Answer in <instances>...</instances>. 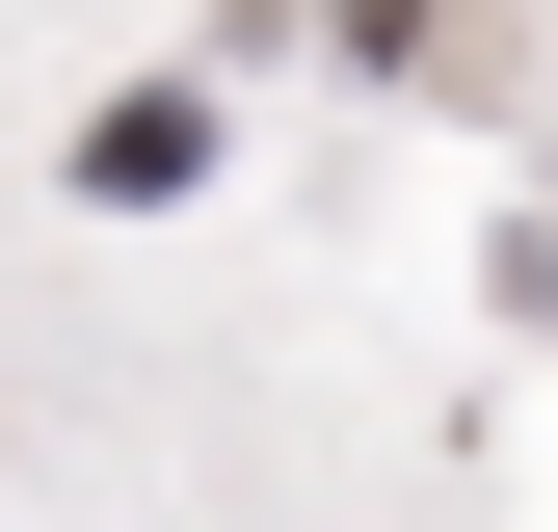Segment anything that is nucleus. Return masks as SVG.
I'll list each match as a JSON object with an SVG mask.
<instances>
[{"label": "nucleus", "mask_w": 558, "mask_h": 532, "mask_svg": "<svg viewBox=\"0 0 558 532\" xmlns=\"http://www.w3.org/2000/svg\"><path fill=\"white\" fill-rule=\"evenodd\" d=\"M319 27H345V53H399V27H426V0H319Z\"/></svg>", "instance_id": "obj_2"}, {"label": "nucleus", "mask_w": 558, "mask_h": 532, "mask_svg": "<svg viewBox=\"0 0 558 532\" xmlns=\"http://www.w3.org/2000/svg\"><path fill=\"white\" fill-rule=\"evenodd\" d=\"M81 186H107V214H186V186H214V107H186V81H133V107L81 133Z\"/></svg>", "instance_id": "obj_1"}]
</instances>
